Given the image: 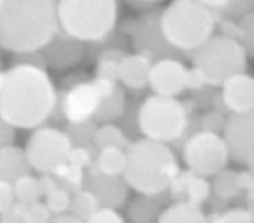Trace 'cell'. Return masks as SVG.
Listing matches in <instances>:
<instances>
[{"instance_id":"1","label":"cell","mask_w":254,"mask_h":223,"mask_svg":"<svg viewBox=\"0 0 254 223\" xmlns=\"http://www.w3.org/2000/svg\"><path fill=\"white\" fill-rule=\"evenodd\" d=\"M57 93L42 66L21 63L11 66L0 87V117L13 129H38L50 119Z\"/></svg>"},{"instance_id":"2","label":"cell","mask_w":254,"mask_h":223,"mask_svg":"<svg viewBox=\"0 0 254 223\" xmlns=\"http://www.w3.org/2000/svg\"><path fill=\"white\" fill-rule=\"evenodd\" d=\"M57 0H4L0 6V47L34 53L59 34Z\"/></svg>"},{"instance_id":"3","label":"cell","mask_w":254,"mask_h":223,"mask_svg":"<svg viewBox=\"0 0 254 223\" xmlns=\"http://www.w3.org/2000/svg\"><path fill=\"white\" fill-rule=\"evenodd\" d=\"M179 174V159L167 144L150 138H140L129 144L124 180L131 189L140 195L158 197L169 191L171 183Z\"/></svg>"},{"instance_id":"4","label":"cell","mask_w":254,"mask_h":223,"mask_svg":"<svg viewBox=\"0 0 254 223\" xmlns=\"http://www.w3.org/2000/svg\"><path fill=\"white\" fill-rule=\"evenodd\" d=\"M159 27L171 47L191 55L214 36L216 17L197 0H173L161 11Z\"/></svg>"},{"instance_id":"5","label":"cell","mask_w":254,"mask_h":223,"mask_svg":"<svg viewBox=\"0 0 254 223\" xmlns=\"http://www.w3.org/2000/svg\"><path fill=\"white\" fill-rule=\"evenodd\" d=\"M59 27L78 42H101L114 31L118 0H57Z\"/></svg>"},{"instance_id":"6","label":"cell","mask_w":254,"mask_h":223,"mask_svg":"<svg viewBox=\"0 0 254 223\" xmlns=\"http://www.w3.org/2000/svg\"><path fill=\"white\" fill-rule=\"evenodd\" d=\"M137 127L144 138L171 144L188 138L190 112L177 96H148L137 112Z\"/></svg>"},{"instance_id":"7","label":"cell","mask_w":254,"mask_h":223,"mask_svg":"<svg viewBox=\"0 0 254 223\" xmlns=\"http://www.w3.org/2000/svg\"><path fill=\"white\" fill-rule=\"evenodd\" d=\"M191 66L199 70L207 85L222 87L230 78L247 72L249 55L239 40L214 34L207 44L190 55Z\"/></svg>"},{"instance_id":"8","label":"cell","mask_w":254,"mask_h":223,"mask_svg":"<svg viewBox=\"0 0 254 223\" xmlns=\"http://www.w3.org/2000/svg\"><path fill=\"white\" fill-rule=\"evenodd\" d=\"M232 159L224 134L197 131L182 144V161L201 176H214Z\"/></svg>"},{"instance_id":"9","label":"cell","mask_w":254,"mask_h":223,"mask_svg":"<svg viewBox=\"0 0 254 223\" xmlns=\"http://www.w3.org/2000/svg\"><path fill=\"white\" fill-rule=\"evenodd\" d=\"M72 149V138L55 127L34 129L31 138L25 146V155L31 163L32 170L42 174H52L57 165L68 159Z\"/></svg>"},{"instance_id":"10","label":"cell","mask_w":254,"mask_h":223,"mask_svg":"<svg viewBox=\"0 0 254 223\" xmlns=\"http://www.w3.org/2000/svg\"><path fill=\"white\" fill-rule=\"evenodd\" d=\"M224 138L232 159L254 170V110L228 117Z\"/></svg>"},{"instance_id":"11","label":"cell","mask_w":254,"mask_h":223,"mask_svg":"<svg viewBox=\"0 0 254 223\" xmlns=\"http://www.w3.org/2000/svg\"><path fill=\"white\" fill-rule=\"evenodd\" d=\"M188 70L190 68H186V64L180 59H173V57L156 59L148 78L150 89L154 91V95L179 96L188 89L186 87Z\"/></svg>"},{"instance_id":"12","label":"cell","mask_w":254,"mask_h":223,"mask_svg":"<svg viewBox=\"0 0 254 223\" xmlns=\"http://www.w3.org/2000/svg\"><path fill=\"white\" fill-rule=\"evenodd\" d=\"M101 110V93L93 82H82L70 87L63 96V116L72 125H84L95 119Z\"/></svg>"},{"instance_id":"13","label":"cell","mask_w":254,"mask_h":223,"mask_svg":"<svg viewBox=\"0 0 254 223\" xmlns=\"http://www.w3.org/2000/svg\"><path fill=\"white\" fill-rule=\"evenodd\" d=\"M171 199L175 202H191L201 206L211 199L212 185L207 176H201L193 170H180V174L169 187Z\"/></svg>"},{"instance_id":"14","label":"cell","mask_w":254,"mask_h":223,"mask_svg":"<svg viewBox=\"0 0 254 223\" xmlns=\"http://www.w3.org/2000/svg\"><path fill=\"white\" fill-rule=\"evenodd\" d=\"M220 95L228 114H247L254 110V78L251 74H237L220 87Z\"/></svg>"},{"instance_id":"15","label":"cell","mask_w":254,"mask_h":223,"mask_svg":"<svg viewBox=\"0 0 254 223\" xmlns=\"http://www.w3.org/2000/svg\"><path fill=\"white\" fill-rule=\"evenodd\" d=\"M254 180V170H232L224 169L212 176V193L220 201H232L241 197Z\"/></svg>"},{"instance_id":"16","label":"cell","mask_w":254,"mask_h":223,"mask_svg":"<svg viewBox=\"0 0 254 223\" xmlns=\"http://www.w3.org/2000/svg\"><path fill=\"white\" fill-rule=\"evenodd\" d=\"M154 59L146 53L126 55L120 64V76L118 82L127 89H144L148 85L150 70H152Z\"/></svg>"},{"instance_id":"17","label":"cell","mask_w":254,"mask_h":223,"mask_svg":"<svg viewBox=\"0 0 254 223\" xmlns=\"http://www.w3.org/2000/svg\"><path fill=\"white\" fill-rule=\"evenodd\" d=\"M93 84H95L97 91L101 93V110L95 116L97 121L106 123V121H112L122 116V112L126 108V95L116 80L95 78Z\"/></svg>"},{"instance_id":"18","label":"cell","mask_w":254,"mask_h":223,"mask_svg":"<svg viewBox=\"0 0 254 223\" xmlns=\"http://www.w3.org/2000/svg\"><path fill=\"white\" fill-rule=\"evenodd\" d=\"M31 169L32 167L25 155V149L13 144L0 149V180L13 183L23 176H27Z\"/></svg>"},{"instance_id":"19","label":"cell","mask_w":254,"mask_h":223,"mask_svg":"<svg viewBox=\"0 0 254 223\" xmlns=\"http://www.w3.org/2000/svg\"><path fill=\"white\" fill-rule=\"evenodd\" d=\"M91 191L99 197L101 204H105L108 208H118L122 206L124 201H126L127 195V181H120L118 178H112V176H103L97 172V176L93 178V183H91Z\"/></svg>"},{"instance_id":"20","label":"cell","mask_w":254,"mask_h":223,"mask_svg":"<svg viewBox=\"0 0 254 223\" xmlns=\"http://www.w3.org/2000/svg\"><path fill=\"white\" fill-rule=\"evenodd\" d=\"M158 223H207V216L197 204L173 202L159 214Z\"/></svg>"},{"instance_id":"21","label":"cell","mask_w":254,"mask_h":223,"mask_svg":"<svg viewBox=\"0 0 254 223\" xmlns=\"http://www.w3.org/2000/svg\"><path fill=\"white\" fill-rule=\"evenodd\" d=\"M127 165V151L124 148H103L97 155V170L103 176L120 178Z\"/></svg>"},{"instance_id":"22","label":"cell","mask_w":254,"mask_h":223,"mask_svg":"<svg viewBox=\"0 0 254 223\" xmlns=\"http://www.w3.org/2000/svg\"><path fill=\"white\" fill-rule=\"evenodd\" d=\"M93 142L99 149L103 148H129L127 138L124 134V131L112 123H105L95 131L93 134Z\"/></svg>"},{"instance_id":"23","label":"cell","mask_w":254,"mask_h":223,"mask_svg":"<svg viewBox=\"0 0 254 223\" xmlns=\"http://www.w3.org/2000/svg\"><path fill=\"white\" fill-rule=\"evenodd\" d=\"M129 218L135 223H150L159 218V202L154 201V197L142 195L131 202L129 206Z\"/></svg>"},{"instance_id":"24","label":"cell","mask_w":254,"mask_h":223,"mask_svg":"<svg viewBox=\"0 0 254 223\" xmlns=\"http://www.w3.org/2000/svg\"><path fill=\"white\" fill-rule=\"evenodd\" d=\"M13 191H15L17 202H23V204L38 202L44 197L40 178H34L31 174H27V176L19 178L17 181H13Z\"/></svg>"},{"instance_id":"25","label":"cell","mask_w":254,"mask_h":223,"mask_svg":"<svg viewBox=\"0 0 254 223\" xmlns=\"http://www.w3.org/2000/svg\"><path fill=\"white\" fill-rule=\"evenodd\" d=\"M70 208H72V214H74L76 218H80V220L85 222L87 218H91L101 208V201H99V197L91 189H87V191H80L76 195L74 199H72V206Z\"/></svg>"},{"instance_id":"26","label":"cell","mask_w":254,"mask_h":223,"mask_svg":"<svg viewBox=\"0 0 254 223\" xmlns=\"http://www.w3.org/2000/svg\"><path fill=\"white\" fill-rule=\"evenodd\" d=\"M126 55L116 51V49H110V51H105L101 55L99 63H97L95 74L97 78H106V80H116L120 76V64L124 61Z\"/></svg>"},{"instance_id":"27","label":"cell","mask_w":254,"mask_h":223,"mask_svg":"<svg viewBox=\"0 0 254 223\" xmlns=\"http://www.w3.org/2000/svg\"><path fill=\"white\" fill-rule=\"evenodd\" d=\"M207 223H254L251 208H230L207 216Z\"/></svg>"},{"instance_id":"28","label":"cell","mask_w":254,"mask_h":223,"mask_svg":"<svg viewBox=\"0 0 254 223\" xmlns=\"http://www.w3.org/2000/svg\"><path fill=\"white\" fill-rule=\"evenodd\" d=\"M46 204H48V208L52 210V214H64L70 206H72V199H70V195L66 189H63L61 185L59 187H55L53 191H50L46 197Z\"/></svg>"},{"instance_id":"29","label":"cell","mask_w":254,"mask_h":223,"mask_svg":"<svg viewBox=\"0 0 254 223\" xmlns=\"http://www.w3.org/2000/svg\"><path fill=\"white\" fill-rule=\"evenodd\" d=\"M23 218L25 223H50L52 222V210L46 202H31L23 204Z\"/></svg>"},{"instance_id":"30","label":"cell","mask_w":254,"mask_h":223,"mask_svg":"<svg viewBox=\"0 0 254 223\" xmlns=\"http://www.w3.org/2000/svg\"><path fill=\"white\" fill-rule=\"evenodd\" d=\"M201 131H207V133H216V134H224V129H226V123H228V117L226 114L218 112V110H209L205 112L201 117Z\"/></svg>"},{"instance_id":"31","label":"cell","mask_w":254,"mask_h":223,"mask_svg":"<svg viewBox=\"0 0 254 223\" xmlns=\"http://www.w3.org/2000/svg\"><path fill=\"white\" fill-rule=\"evenodd\" d=\"M239 29H241L239 42L245 47L247 55L254 59V11L245 15L243 19H239Z\"/></svg>"},{"instance_id":"32","label":"cell","mask_w":254,"mask_h":223,"mask_svg":"<svg viewBox=\"0 0 254 223\" xmlns=\"http://www.w3.org/2000/svg\"><path fill=\"white\" fill-rule=\"evenodd\" d=\"M85 223H126V222H124V218L116 212V208L103 206V208H99L91 218H87Z\"/></svg>"},{"instance_id":"33","label":"cell","mask_w":254,"mask_h":223,"mask_svg":"<svg viewBox=\"0 0 254 223\" xmlns=\"http://www.w3.org/2000/svg\"><path fill=\"white\" fill-rule=\"evenodd\" d=\"M15 202L17 199H15V191H13V183L0 180V214L10 210Z\"/></svg>"},{"instance_id":"34","label":"cell","mask_w":254,"mask_h":223,"mask_svg":"<svg viewBox=\"0 0 254 223\" xmlns=\"http://www.w3.org/2000/svg\"><path fill=\"white\" fill-rule=\"evenodd\" d=\"M68 163L70 165H74V167H78V169L84 170L85 167H89L91 165V153L87 151L85 148H82V146H72V149H70V153H68Z\"/></svg>"},{"instance_id":"35","label":"cell","mask_w":254,"mask_h":223,"mask_svg":"<svg viewBox=\"0 0 254 223\" xmlns=\"http://www.w3.org/2000/svg\"><path fill=\"white\" fill-rule=\"evenodd\" d=\"M0 223H25V218H23V202H15L10 210L0 214Z\"/></svg>"},{"instance_id":"36","label":"cell","mask_w":254,"mask_h":223,"mask_svg":"<svg viewBox=\"0 0 254 223\" xmlns=\"http://www.w3.org/2000/svg\"><path fill=\"white\" fill-rule=\"evenodd\" d=\"M186 87L190 89L191 93H197V91H201V89L207 87V82H205V78L201 76V72L195 70L193 66L188 70V82H186Z\"/></svg>"},{"instance_id":"37","label":"cell","mask_w":254,"mask_h":223,"mask_svg":"<svg viewBox=\"0 0 254 223\" xmlns=\"http://www.w3.org/2000/svg\"><path fill=\"white\" fill-rule=\"evenodd\" d=\"M15 138V133H13V127L8 125L2 117H0V149L6 148V146H11V142Z\"/></svg>"},{"instance_id":"38","label":"cell","mask_w":254,"mask_h":223,"mask_svg":"<svg viewBox=\"0 0 254 223\" xmlns=\"http://www.w3.org/2000/svg\"><path fill=\"white\" fill-rule=\"evenodd\" d=\"M197 2H201L203 6H207V8L212 10L214 13H220V11L226 10V8L232 4L233 0H197Z\"/></svg>"},{"instance_id":"39","label":"cell","mask_w":254,"mask_h":223,"mask_svg":"<svg viewBox=\"0 0 254 223\" xmlns=\"http://www.w3.org/2000/svg\"><path fill=\"white\" fill-rule=\"evenodd\" d=\"M40 185H42L44 197H46V195H48L50 191H53L55 187H59V183H57V178H55L53 174H42V176H40Z\"/></svg>"},{"instance_id":"40","label":"cell","mask_w":254,"mask_h":223,"mask_svg":"<svg viewBox=\"0 0 254 223\" xmlns=\"http://www.w3.org/2000/svg\"><path fill=\"white\" fill-rule=\"evenodd\" d=\"M50 223H85L84 220L76 218L74 214H59L57 218H53Z\"/></svg>"},{"instance_id":"41","label":"cell","mask_w":254,"mask_h":223,"mask_svg":"<svg viewBox=\"0 0 254 223\" xmlns=\"http://www.w3.org/2000/svg\"><path fill=\"white\" fill-rule=\"evenodd\" d=\"M247 201H249V204H254V180L247 189Z\"/></svg>"},{"instance_id":"42","label":"cell","mask_w":254,"mask_h":223,"mask_svg":"<svg viewBox=\"0 0 254 223\" xmlns=\"http://www.w3.org/2000/svg\"><path fill=\"white\" fill-rule=\"evenodd\" d=\"M4 76H6V72L0 70V87H2V84H4Z\"/></svg>"},{"instance_id":"43","label":"cell","mask_w":254,"mask_h":223,"mask_svg":"<svg viewBox=\"0 0 254 223\" xmlns=\"http://www.w3.org/2000/svg\"><path fill=\"white\" fill-rule=\"evenodd\" d=\"M135 2H159V0H135Z\"/></svg>"},{"instance_id":"44","label":"cell","mask_w":254,"mask_h":223,"mask_svg":"<svg viewBox=\"0 0 254 223\" xmlns=\"http://www.w3.org/2000/svg\"><path fill=\"white\" fill-rule=\"evenodd\" d=\"M249 208H251V210H253V214H254V204H249Z\"/></svg>"},{"instance_id":"45","label":"cell","mask_w":254,"mask_h":223,"mask_svg":"<svg viewBox=\"0 0 254 223\" xmlns=\"http://www.w3.org/2000/svg\"><path fill=\"white\" fill-rule=\"evenodd\" d=\"M2 4H4V0H0V6H2Z\"/></svg>"}]
</instances>
